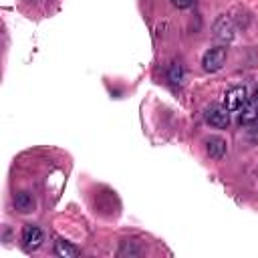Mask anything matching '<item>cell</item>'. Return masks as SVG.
Here are the masks:
<instances>
[{"label": "cell", "mask_w": 258, "mask_h": 258, "mask_svg": "<svg viewBox=\"0 0 258 258\" xmlns=\"http://www.w3.org/2000/svg\"><path fill=\"white\" fill-rule=\"evenodd\" d=\"M181 79H183V71H181V67H179L177 62H173V64L169 67V81H171L173 85H179Z\"/></svg>", "instance_id": "obj_10"}, {"label": "cell", "mask_w": 258, "mask_h": 258, "mask_svg": "<svg viewBox=\"0 0 258 258\" xmlns=\"http://www.w3.org/2000/svg\"><path fill=\"white\" fill-rule=\"evenodd\" d=\"M171 2H173L177 8H187V6H191L196 0H171Z\"/></svg>", "instance_id": "obj_12"}, {"label": "cell", "mask_w": 258, "mask_h": 258, "mask_svg": "<svg viewBox=\"0 0 258 258\" xmlns=\"http://www.w3.org/2000/svg\"><path fill=\"white\" fill-rule=\"evenodd\" d=\"M248 89L242 87V85H236V87H230L226 91V97H224V107L230 111V113H236V111H242V107L248 103Z\"/></svg>", "instance_id": "obj_1"}, {"label": "cell", "mask_w": 258, "mask_h": 258, "mask_svg": "<svg viewBox=\"0 0 258 258\" xmlns=\"http://www.w3.org/2000/svg\"><path fill=\"white\" fill-rule=\"evenodd\" d=\"M14 208H16L18 212H22V214H28V212H34L36 202H34L32 194H28V191H18V194H14Z\"/></svg>", "instance_id": "obj_7"}, {"label": "cell", "mask_w": 258, "mask_h": 258, "mask_svg": "<svg viewBox=\"0 0 258 258\" xmlns=\"http://www.w3.org/2000/svg\"><path fill=\"white\" fill-rule=\"evenodd\" d=\"M234 22L230 16H220L216 22H214V36L220 40V42H230L234 38Z\"/></svg>", "instance_id": "obj_5"}, {"label": "cell", "mask_w": 258, "mask_h": 258, "mask_svg": "<svg viewBox=\"0 0 258 258\" xmlns=\"http://www.w3.org/2000/svg\"><path fill=\"white\" fill-rule=\"evenodd\" d=\"M206 121H208L212 127L224 129V127H228V123H230V111H228L224 105H212V107L206 109Z\"/></svg>", "instance_id": "obj_4"}, {"label": "cell", "mask_w": 258, "mask_h": 258, "mask_svg": "<svg viewBox=\"0 0 258 258\" xmlns=\"http://www.w3.org/2000/svg\"><path fill=\"white\" fill-rule=\"evenodd\" d=\"M254 119H258V97L248 99V103L242 107V113H240V123L244 125L252 123Z\"/></svg>", "instance_id": "obj_8"}, {"label": "cell", "mask_w": 258, "mask_h": 258, "mask_svg": "<svg viewBox=\"0 0 258 258\" xmlns=\"http://www.w3.org/2000/svg\"><path fill=\"white\" fill-rule=\"evenodd\" d=\"M20 242H22V248L26 252H34L40 248L42 244V230L34 224H26L22 228V236H20Z\"/></svg>", "instance_id": "obj_3"}, {"label": "cell", "mask_w": 258, "mask_h": 258, "mask_svg": "<svg viewBox=\"0 0 258 258\" xmlns=\"http://www.w3.org/2000/svg\"><path fill=\"white\" fill-rule=\"evenodd\" d=\"M248 139L250 141H258V119L248 123Z\"/></svg>", "instance_id": "obj_11"}, {"label": "cell", "mask_w": 258, "mask_h": 258, "mask_svg": "<svg viewBox=\"0 0 258 258\" xmlns=\"http://www.w3.org/2000/svg\"><path fill=\"white\" fill-rule=\"evenodd\" d=\"M254 97H258V87H256V95H254Z\"/></svg>", "instance_id": "obj_13"}, {"label": "cell", "mask_w": 258, "mask_h": 258, "mask_svg": "<svg viewBox=\"0 0 258 258\" xmlns=\"http://www.w3.org/2000/svg\"><path fill=\"white\" fill-rule=\"evenodd\" d=\"M206 151L210 157L214 159H222L226 153H228V143L224 137H218V135H212L206 139Z\"/></svg>", "instance_id": "obj_6"}, {"label": "cell", "mask_w": 258, "mask_h": 258, "mask_svg": "<svg viewBox=\"0 0 258 258\" xmlns=\"http://www.w3.org/2000/svg\"><path fill=\"white\" fill-rule=\"evenodd\" d=\"M54 254L60 258H75V256H79V248H75L73 244H69L64 240H56L54 242Z\"/></svg>", "instance_id": "obj_9"}, {"label": "cell", "mask_w": 258, "mask_h": 258, "mask_svg": "<svg viewBox=\"0 0 258 258\" xmlns=\"http://www.w3.org/2000/svg\"><path fill=\"white\" fill-rule=\"evenodd\" d=\"M224 64H226V48L224 46L210 48L202 58V67L206 73H218Z\"/></svg>", "instance_id": "obj_2"}]
</instances>
